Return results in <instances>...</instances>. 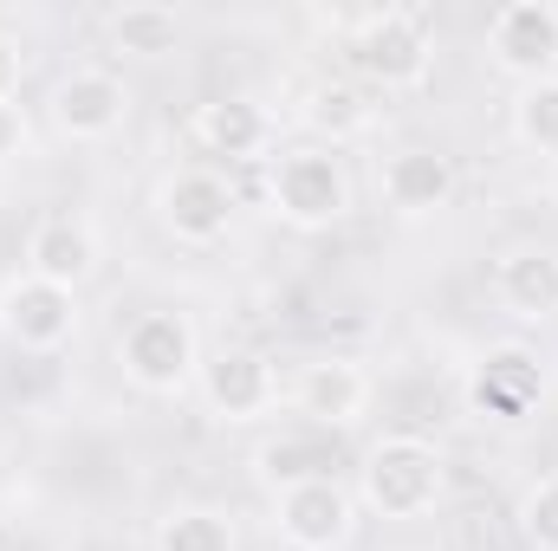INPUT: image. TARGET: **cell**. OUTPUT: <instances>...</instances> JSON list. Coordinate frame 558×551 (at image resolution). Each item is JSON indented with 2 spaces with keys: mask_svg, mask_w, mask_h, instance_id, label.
Instances as JSON below:
<instances>
[{
  "mask_svg": "<svg viewBox=\"0 0 558 551\" xmlns=\"http://www.w3.org/2000/svg\"><path fill=\"white\" fill-rule=\"evenodd\" d=\"M357 513L384 519V526H410L428 519L448 493V461L435 441L422 434H377L357 461Z\"/></svg>",
  "mask_w": 558,
  "mask_h": 551,
  "instance_id": "obj_1",
  "label": "cell"
},
{
  "mask_svg": "<svg viewBox=\"0 0 558 551\" xmlns=\"http://www.w3.org/2000/svg\"><path fill=\"white\" fill-rule=\"evenodd\" d=\"M267 208L292 234H331L351 221L357 208V188H351V169L338 149L325 143H286L267 156Z\"/></svg>",
  "mask_w": 558,
  "mask_h": 551,
  "instance_id": "obj_2",
  "label": "cell"
},
{
  "mask_svg": "<svg viewBox=\"0 0 558 551\" xmlns=\"http://www.w3.org/2000/svg\"><path fill=\"white\" fill-rule=\"evenodd\" d=\"M344 65L364 91H416L435 72V33L410 7H371L344 26Z\"/></svg>",
  "mask_w": 558,
  "mask_h": 551,
  "instance_id": "obj_3",
  "label": "cell"
},
{
  "mask_svg": "<svg viewBox=\"0 0 558 551\" xmlns=\"http://www.w3.org/2000/svg\"><path fill=\"white\" fill-rule=\"evenodd\" d=\"M202 331L189 311H137L118 338V370L137 396H156V403H175L195 390L202 377Z\"/></svg>",
  "mask_w": 558,
  "mask_h": 551,
  "instance_id": "obj_4",
  "label": "cell"
},
{
  "mask_svg": "<svg viewBox=\"0 0 558 551\" xmlns=\"http://www.w3.org/2000/svg\"><path fill=\"white\" fill-rule=\"evenodd\" d=\"M195 396L221 428H260L286 409V377L260 344H221V351L202 357Z\"/></svg>",
  "mask_w": 558,
  "mask_h": 551,
  "instance_id": "obj_5",
  "label": "cell"
},
{
  "mask_svg": "<svg viewBox=\"0 0 558 551\" xmlns=\"http://www.w3.org/2000/svg\"><path fill=\"white\" fill-rule=\"evenodd\" d=\"M149 215L156 228L175 241V247H221L234 215H241V195L228 182V169H208V162H182L156 182L149 195Z\"/></svg>",
  "mask_w": 558,
  "mask_h": 551,
  "instance_id": "obj_6",
  "label": "cell"
},
{
  "mask_svg": "<svg viewBox=\"0 0 558 551\" xmlns=\"http://www.w3.org/2000/svg\"><path fill=\"white\" fill-rule=\"evenodd\" d=\"M371 403H377V377L357 357H305L286 377V409H292V421H305L318 434L357 428L371 415Z\"/></svg>",
  "mask_w": 558,
  "mask_h": 551,
  "instance_id": "obj_7",
  "label": "cell"
},
{
  "mask_svg": "<svg viewBox=\"0 0 558 551\" xmlns=\"http://www.w3.org/2000/svg\"><path fill=\"white\" fill-rule=\"evenodd\" d=\"M487 65L513 85L558 78V0H507L487 13Z\"/></svg>",
  "mask_w": 558,
  "mask_h": 551,
  "instance_id": "obj_8",
  "label": "cell"
},
{
  "mask_svg": "<svg viewBox=\"0 0 558 551\" xmlns=\"http://www.w3.org/2000/svg\"><path fill=\"white\" fill-rule=\"evenodd\" d=\"M46 118L65 143H111L131 124V85L105 65H72V72L52 78Z\"/></svg>",
  "mask_w": 558,
  "mask_h": 551,
  "instance_id": "obj_9",
  "label": "cell"
},
{
  "mask_svg": "<svg viewBox=\"0 0 558 551\" xmlns=\"http://www.w3.org/2000/svg\"><path fill=\"white\" fill-rule=\"evenodd\" d=\"M0 338L20 357H59L78 338V292H59L33 273H13L0 285Z\"/></svg>",
  "mask_w": 558,
  "mask_h": 551,
  "instance_id": "obj_10",
  "label": "cell"
},
{
  "mask_svg": "<svg viewBox=\"0 0 558 551\" xmlns=\"http://www.w3.org/2000/svg\"><path fill=\"white\" fill-rule=\"evenodd\" d=\"M189 143L208 156V169H221V162H228V169H234V162H267L279 149V124L260 98L221 91V98H208V105L189 111Z\"/></svg>",
  "mask_w": 558,
  "mask_h": 551,
  "instance_id": "obj_11",
  "label": "cell"
},
{
  "mask_svg": "<svg viewBox=\"0 0 558 551\" xmlns=\"http://www.w3.org/2000/svg\"><path fill=\"white\" fill-rule=\"evenodd\" d=\"M377 195L390 215L403 221H435L441 208H454L461 195V169L448 149L435 143H397L390 156H377Z\"/></svg>",
  "mask_w": 558,
  "mask_h": 551,
  "instance_id": "obj_12",
  "label": "cell"
},
{
  "mask_svg": "<svg viewBox=\"0 0 558 551\" xmlns=\"http://www.w3.org/2000/svg\"><path fill=\"white\" fill-rule=\"evenodd\" d=\"M274 532L286 551H344L357 532V493L344 480H305L274 493Z\"/></svg>",
  "mask_w": 558,
  "mask_h": 551,
  "instance_id": "obj_13",
  "label": "cell"
},
{
  "mask_svg": "<svg viewBox=\"0 0 558 551\" xmlns=\"http://www.w3.org/2000/svg\"><path fill=\"white\" fill-rule=\"evenodd\" d=\"M539 396H546V370L526 344H494L468 370V409L487 421H526L539 409Z\"/></svg>",
  "mask_w": 558,
  "mask_h": 551,
  "instance_id": "obj_14",
  "label": "cell"
},
{
  "mask_svg": "<svg viewBox=\"0 0 558 551\" xmlns=\"http://www.w3.org/2000/svg\"><path fill=\"white\" fill-rule=\"evenodd\" d=\"M98 260H105V247H98V228L85 215H39L33 234H26V267L20 273L46 279L59 292H78V285L98 279Z\"/></svg>",
  "mask_w": 558,
  "mask_h": 551,
  "instance_id": "obj_15",
  "label": "cell"
},
{
  "mask_svg": "<svg viewBox=\"0 0 558 551\" xmlns=\"http://www.w3.org/2000/svg\"><path fill=\"white\" fill-rule=\"evenodd\" d=\"M494 298L520 325H553L558 318V247L520 241L494 260Z\"/></svg>",
  "mask_w": 558,
  "mask_h": 551,
  "instance_id": "obj_16",
  "label": "cell"
},
{
  "mask_svg": "<svg viewBox=\"0 0 558 551\" xmlns=\"http://www.w3.org/2000/svg\"><path fill=\"white\" fill-rule=\"evenodd\" d=\"M371 124H377V105H371V91L357 78H318L299 98V131H305V143L344 149V143L371 137Z\"/></svg>",
  "mask_w": 558,
  "mask_h": 551,
  "instance_id": "obj_17",
  "label": "cell"
},
{
  "mask_svg": "<svg viewBox=\"0 0 558 551\" xmlns=\"http://www.w3.org/2000/svg\"><path fill=\"white\" fill-rule=\"evenodd\" d=\"M254 480H260L267 493L305 487V480H338L331 434H318V428H305V421H292V428L267 434V441L254 448Z\"/></svg>",
  "mask_w": 558,
  "mask_h": 551,
  "instance_id": "obj_18",
  "label": "cell"
},
{
  "mask_svg": "<svg viewBox=\"0 0 558 551\" xmlns=\"http://www.w3.org/2000/svg\"><path fill=\"white\" fill-rule=\"evenodd\" d=\"M105 39H111V52H124V59H169V52H182L189 26H182V13L162 7V0H124V7L105 13Z\"/></svg>",
  "mask_w": 558,
  "mask_h": 551,
  "instance_id": "obj_19",
  "label": "cell"
},
{
  "mask_svg": "<svg viewBox=\"0 0 558 551\" xmlns=\"http://www.w3.org/2000/svg\"><path fill=\"white\" fill-rule=\"evenodd\" d=\"M149 551H241V532H234V519H228L221 506H208V500H175V506L156 519Z\"/></svg>",
  "mask_w": 558,
  "mask_h": 551,
  "instance_id": "obj_20",
  "label": "cell"
},
{
  "mask_svg": "<svg viewBox=\"0 0 558 551\" xmlns=\"http://www.w3.org/2000/svg\"><path fill=\"white\" fill-rule=\"evenodd\" d=\"M507 124H513V143L533 149V156H558V78H539V85H520L513 105H507Z\"/></svg>",
  "mask_w": 558,
  "mask_h": 551,
  "instance_id": "obj_21",
  "label": "cell"
},
{
  "mask_svg": "<svg viewBox=\"0 0 558 551\" xmlns=\"http://www.w3.org/2000/svg\"><path fill=\"white\" fill-rule=\"evenodd\" d=\"M513 519H520V539H526L533 551H558V474L533 480V487L520 493Z\"/></svg>",
  "mask_w": 558,
  "mask_h": 551,
  "instance_id": "obj_22",
  "label": "cell"
},
{
  "mask_svg": "<svg viewBox=\"0 0 558 551\" xmlns=\"http://www.w3.org/2000/svg\"><path fill=\"white\" fill-rule=\"evenodd\" d=\"M26 143H33V118H26V105H20V98H0V169L20 162Z\"/></svg>",
  "mask_w": 558,
  "mask_h": 551,
  "instance_id": "obj_23",
  "label": "cell"
},
{
  "mask_svg": "<svg viewBox=\"0 0 558 551\" xmlns=\"http://www.w3.org/2000/svg\"><path fill=\"white\" fill-rule=\"evenodd\" d=\"M20 78H26V52L13 33H0V98H20Z\"/></svg>",
  "mask_w": 558,
  "mask_h": 551,
  "instance_id": "obj_24",
  "label": "cell"
},
{
  "mask_svg": "<svg viewBox=\"0 0 558 551\" xmlns=\"http://www.w3.org/2000/svg\"><path fill=\"white\" fill-rule=\"evenodd\" d=\"M546 201H553V208H558V156H553V162H546Z\"/></svg>",
  "mask_w": 558,
  "mask_h": 551,
  "instance_id": "obj_25",
  "label": "cell"
}]
</instances>
